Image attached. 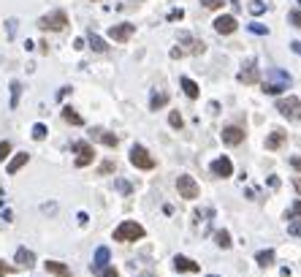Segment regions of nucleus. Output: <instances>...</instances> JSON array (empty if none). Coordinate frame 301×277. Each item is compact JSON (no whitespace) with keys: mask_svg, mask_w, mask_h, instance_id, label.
Instances as JSON below:
<instances>
[{"mask_svg":"<svg viewBox=\"0 0 301 277\" xmlns=\"http://www.w3.org/2000/svg\"><path fill=\"white\" fill-rule=\"evenodd\" d=\"M290 84H293V76H290L288 71H282V68H269L263 82H260V87H263L266 95H279V93H285Z\"/></svg>","mask_w":301,"mask_h":277,"instance_id":"f257e3e1","label":"nucleus"},{"mask_svg":"<svg viewBox=\"0 0 301 277\" xmlns=\"http://www.w3.org/2000/svg\"><path fill=\"white\" fill-rule=\"evenodd\" d=\"M144 236V226L136 220H125L114 228V242H136Z\"/></svg>","mask_w":301,"mask_h":277,"instance_id":"f03ea898","label":"nucleus"},{"mask_svg":"<svg viewBox=\"0 0 301 277\" xmlns=\"http://www.w3.org/2000/svg\"><path fill=\"white\" fill-rule=\"evenodd\" d=\"M277 112L288 120H301V98L296 95H288V98H279L277 101Z\"/></svg>","mask_w":301,"mask_h":277,"instance_id":"7ed1b4c3","label":"nucleus"},{"mask_svg":"<svg viewBox=\"0 0 301 277\" xmlns=\"http://www.w3.org/2000/svg\"><path fill=\"white\" fill-rule=\"evenodd\" d=\"M130 163L136 166V169H141V171L155 169V158L141 147V144H133V147H130Z\"/></svg>","mask_w":301,"mask_h":277,"instance_id":"20e7f679","label":"nucleus"},{"mask_svg":"<svg viewBox=\"0 0 301 277\" xmlns=\"http://www.w3.org/2000/svg\"><path fill=\"white\" fill-rule=\"evenodd\" d=\"M177 190H179V196L182 199H198L201 196V188H198V182H195L190 174H179V179H177Z\"/></svg>","mask_w":301,"mask_h":277,"instance_id":"39448f33","label":"nucleus"},{"mask_svg":"<svg viewBox=\"0 0 301 277\" xmlns=\"http://www.w3.org/2000/svg\"><path fill=\"white\" fill-rule=\"evenodd\" d=\"M38 27L41 30H65L68 27V17H65V11H52L38 19Z\"/></svg>","mask_w":301,"mask_h":277,"instance_id":"423d86ee","label":"nucleus"},{"mask_svg":"<svg viewBox=\"0 0 301 277\" xmlns=\"http://www.w3.org/2000/svg\"><path fill=\"white\" fill-rule=\"evenodd\" d=\"M244 128H239V125H228V128H223V144H228V147H236V144L244 142Z\"/></svg>","mask_w":301,"mask_h":277,"instance_id":"0eeeda50","label":"nucleus"},{"mask_svg":"<svg viewBox=\"0 0 301 277\" xmlns=\"http://www.w3.org/2000/svg\"><path fill=\"white\" fill-rule=\"evenodd\" d=\"M73 150H76V166H79V169H84V166H90V163H93V158H95V150L90 147L87 142H79Z\"/></svg>","mask_w":301,"mask_h":277,"instance_id":"6e6552de","label":"nucleus"},{"mask_svg":"<svg viewBox=\"0 0 301 277\" xmlns=\"http://www.w3.org/2000/svg\"><path fill=\"white\" fill-rule=\"evenodd\" d=\"M209 169H212V174L214 177H231V174H233V163H231V158H217V160H212V166H209Z\"/></svg>","mask_w":301,"mask_h":277,"instance_id":"1a4fd4ad","label":"nucleus"},{"mask_svg":"<svg viewBox=\"0 0 301 277\" xmlns=\"http://www.w3.org/2000/svg\"><path fill=\"white\" fill-rule=\"evenodd\" d=\"M214 30H217L220 36H231V33L236 30V19L231 17V14H225V17H217V19H214Z\"/></svg>","mask_w":301,"mask_h":277,"instance_id":"9d476101","label":"nucleus"},{"mask_svg":"<svg viewBox=\"0 0 301 277\" xmlns=\"http://www.w3.org/2000/svg\"><path fill=\"white\" fill-rule=\"evenodd\" d=\"M133 33H136V25H114L112 30H109V36L114 38V41H128L130 36H133Z\"/></svg>","mask_w":301,"mask_h":277,"instance_id":"9b49d317","label":"nucleus"},{"mask_svg":"<svg viewBox=\"0 0 301 277\" xmlns=\"http://www.w3.org/2000/svg\"><path fill=\"white\" fill-rule=\"evenodd\" d=\"M239 82H244V84H255L260 79V74H258V68H255V60H250L247 65H244V71H239Z\"/></svg>","mask_w":301,"mask_h":277,"instance_id":"f8f14e48","label":"nucleus"},{"mask_svg":"<svg viewBox=\"0 0 301 277\" xmlns=\"http://www.w3.org/2000/svg\"><path fill=\"white\" fill-rule=\"evenodd\" d=\"M285 142H288V133H285V130H274V133L266 136V150H272L274 152V150H279Z\"/></svg>","mask_w":301,"mask_h":277,"instance_id":"ddd939ff","label":"nucleus"},{"mask_svg":"<svg viewBox=\"0 0 301 277\" xmlns=\"http://www.w3.org/2000/svg\"><path fill=\"white\" fill-rule=\"evenodd\" d=\"M174 269H177V272H190V275H195V272H201V266L195 264V261L185 258V255H177V258H174Z\"/></svg>","mask_w":301,"mask_h":277,"instance_id":"4468645a","label":"nucleus"},{"mask_svg":"<svg viewBox=\"0 0 301 277\" xmlns=\"http://www.w3.org/2000/svg\"><path fill=\"white\" fill-rule=\"evenodd\" d=\"M14 258H17L19 266H27V269L30 266H36V255H33V250H27V248H19Z\"/></svg>","mask_w":301,"mask_h":277,"instance_id":"2eb2a0df","label":"nucleus"},{"mask_svg":"<svg viewBox=\"0 0 301 277\" xmlns=\"http://www.w3.org/2000/svg\"><path fill=\"white\" fill-rule=\"evenodd\" d=\"M285 218L293 223V234H299V226H301V201H296V204L290 206L288 212H285Z\"/></svg>","mask_w":301,"mask_h":277,"instance_id":"dca6fc26","label":"nucleus"},{"mask_svg":"<svg viewBox=\"0 0 301 277\" xmlns=\"http://www.w3.org/2000/svg\"><path fill=\"white\" fill-rule=\"evenodd\" d=\"M93 139H95V142H103L106 147H117V142H119L117 136L106 133V130H100V128H95V130H93Z\"/></svg>","mask_w":301,"mask_h":277,"instance_id":"f3484780","label":"nucleus"},{"mask_svg":"<svg viewBox=\"0 0 301 277\" xmlns=\"http://www.w3.org/2000/svg\"><path fill=\"white\" fill-rule=\"evenodd\" d=\"M46 272H52L57 277H71V269L65 264H60V261H46Z\"/></svg>","mask_w":301,"mask_h":277,"instance_id":"a211bd4d","label":"nucleus"},{"mask_svg":"<svg viewBox=\"0 0 301 277\" xmlns=\"http://www.w3.org/2000/svg\"><path fill=\"white\" fill-rule=\"evenodd\" d=\"M27 160H30V155H27V152H19L17 158H11V163H8V169H6V171H8V174H17V171L22 169V166L27 163Z\"/></svg>","mask_w":301,"mask_h":277,"instance_id":"6ab92c4d","label":"nucleus"},{"mask_svg":"<svg viewBox=\"0 0 301 277\" xmlns=\"http://www.w3.org/2000/svg\"><path fill=\"white\" fill-rule=\"evenodd\" d=\"M109 258H112L109 248H98V250H95V269H103V266H109Z\"/></svg>","mask_w":301,"mask_h":277,"instance_id":"aec40b11","label":"nucleus"},{"mask_svg":"<svg viewBox=\"0 0 301 277\" xmlns=\"http://www.w3.org/2000/svg\"><path fill=\"white\" fill-rule=\"evenodd\" d=\"M182 90H185V95H187V98H198V84H195L193 79L182 76Z\"/></svg>","mask_w":301,"mask_h":277,"instance_id":"412c9836","label":"nucleus"},{"mask_svg":"<svg viewBox=\"0 0 301 277\" xmlns=\"http://www.w3.org/2000/svg\"><path fill=\"white\" fill-rule=\"evenodd\" d=\"M165 103H168V95H165V93H155L152 101H149V109H152V112H158V109H163Z\"/></svg>","mask_w":301,"mask_h":277,"instance_id":"4be33fe9","label":"nucleus"},{"mask_svg":"<svg viewBox=\"0 0 301 277\" xmlns=\"http://www.w3.org/2000/svg\"><path fill=\"white\" fill-rule=\"evenodd\" d=\"M87 41H90V47H93L95 52H106V49H109V47H106V41H103L100 36H95V33H90Z\"/></svg>","mask_w":301,"mask_h":277,"instance_id":"5701e85b","label":"nucleus"},{"mask_svg":"<svg viewBox=\"0 0 301 277\" xmlns=\"http://www.w3.org/2000/svg\"><path fill=\"white\" fill-rule=\"evenodd\" d=\"M255 261H258L260 266H272L274 264V250H260V253L255 255Z\"/></svg>","mask_w":301,"mask_h":277,"instance_id":"b1692460","label":"nucleus"},{"mask_svg":"<svg viewBox=\"0 0 301 277\" xmlns=\"http://www.w3.org/2000/svg\"><path fill=\"white\" fill-rule=\"evenodd\" d=\"M214 242H217V245H220V248H223V250H228L231 245H233V242H231V234H228V231H225V228L214 234Z\"/></svg>","mask_w":301,"mask_h":277,"instance_id":"393cba45","label":"nucleus"},{"mask_svg":"<svg viewBox=\"0 0 301 277\" xmlns=\"http://www.w3.org/2000/svg\"><path fill=\"white\" fill-rule=\"evenodd\" d=\"M63 120H65V123H71V125H82V123H84V120L79 117V114L73 112L71 106H65V109H63Z\"/></svg>","mask_w":301,"mask_h":277,"instance_id":"a878e982","label":"nucleus"},{"mask_svg":"<svg viewBox=\"0 0 301 277\" xmlns=\"http://www.w3.org/2000/svg\"><path fill=\"white\" fill-rule=\"evenodd\" d=\"M263 11H266L263 0H250V14H253V17H258V14H263Z\"/></svg>","mask_w":301,"mask_h":277,"instance_id":"bb28decb","label":"nucleus"},{"mask_svg":"<svg viewBox=\"0 0 301 277\" xmlns=\"http://www.w3.org/2000/svg\"><path fill=\"white\" fill-rule=\"evenodd\" d=\"M247 27H250V33H255V36H266V33H269V27L260 25V22H250Z\"/></svg>","mask_w":301,"mask_h":277,"instance_id":"cd10ccee","label":"nucleus"},{"mask_svg":"<svg viewBox=\"0 0 301 277\" xmlns=\"http://www.w3.org/2000/svg\"><path fill=\"white\" fill-rule=\"evenodd\" d=\"M33 139H36V142H41V139H46V125H33Z\"/></svg>","mask_w":301,"mask_h":277,"instance_id":"c85d7f7f","label":"nucleus"},{"mask_svg":"<svg viewBox=\"0 0 301 277\" xmlns=\"http://www.w3.org/2000/svg\"><path fill=\"white\" fill-rule=\"evenodd\" d=\"M19 93H22V84L11 82V106H17V103H19Z\"/></svg>","mask_w":301,"mask_h":277,"instance_id":"c756f323","label":"nucleus"},{"mask_svg":"<svg viewBox=\"0 0 301 277\" xmlns=\"http://www.w3.org/2000/svg\"><path fill=\"white\" fill-rule=\"evenodd\" d=\"M168 125H171V128H182V114H179V112H171V114H168Z\"/></svg>","mask_w":301,"mask_h":277,"instance_id":"7c9ffc66","label":"nucleus"},{"mask_svg":"<svg viewBox=\"0 0 301 277\" xmlns=\"http://www.w3.org/2000/svg\"><path fill=\"white\" fill-rule=\"evenodd\" d=\"M11 155V142H0V160H6Z\"/></svg>","mask_w":301,"mask_h":277,"instance_id":"2f4dec72","label":"nucleus"},{"mask_svg":"<svg viewBox=\"0 0 301 277\" xmlns=\"http://www.w3.org/2000/svg\"><path fill=\"white\" fill-rule=\"evenodd\" d=\"M98 277H119V275L114 266H103V269H98Z\"/></svg>","mask_w":301,"mask_h":277,"instance_id":"473e14b6","label":"nucleus"},{"mask_svg":"<svg viewBox=\"0 0 301 277\" xmlns=\"http://www.w3.org/2000/svg\"><path fill=\"white\" fill-rule=\"evenodd\" d=\"M290 22H293L296 25V27H301V8H296V11H290Z\"/></svg>","mask_w":301,"mask_h":277,"instance_id":"72a5a7b5","label":"nucleus"},{"mask_svg":"<svg viewBox=\"0 0 301 277\" xmlns=\"http://www.w3.org/2000/svg\"><path fill=\"white\" fill-rule=\"evenodd\" d=\"M204 3V8H220L223 6V0H201Z\"/></svg>","mask_w":301,"mask_h":277,"instance_id":"f704fd0d","label":"nucleus"},{"mask_svg":"<svg viewBox=\"0 0 301 277\" xmlns=\"http://www.w3.org/2000/svg\"><path fill=\"white\" fill-rule=\"evenodd\" d=\"M182 17H185V11H182V8H174V11L168 14V19H171V22H174V19H182Z\"/></svg>","mask_w":301,"mask_h":277,"instance_id":"c9c22d12","label":"nucleus"},{"mask_svg":"<svg viewBox=\"0 0 301 277\" xmlns=\"http://www.w3.org/2000/svg\"><path fill=\"white\" fill-rule=\"evenodd\" d=\"M290 166H293L296 171H301V158H299V155H293V158H290Z\"/></svg>","mask_w":301,"mask_h":277,"instance_id":"e433bc0d","label":"nucleus"},{"mask_svg":"<svg viewBox=\"0 0 301 277\" xmlns=\"http://www.w3.org/2000/svg\"><path fill=\"white\" fill-rule=\"evenodd\" d=\"M112 171H114V163H103V166H100V174H112Z\"/></svg>","mask_w":301,"mask_h":277,"instance_id":"4c0bfd02","label":"nucleus"},{"mask_svg":"<svg viewBox=\"0 0 301 277\" xmlns=\"http://www.w3.org/2000/svg\"><path fill=\"white\" fill-rule=\"evenodd\" d=\"M8 272H11V266H6V264H3V261H0V277H6Z\"/></svg>","mask_w":301,"mask_h":277,"instance_id":"58836bf2","label":"nucleus"},{"mask_svg":"<svg viewBox=\"0 0 301 277\" xmlns=\"http://www.w3.org/2000/svg\"><path fill=\"white\" fill-rule=\"evenodd\" d=\"M290 49H293L296 54H301V41H293V44H290Z\"/></svg>","mask_w":301,"mask_h":277,"instance_id":"ea45409f","label":"nucleus"},{"mask_svg":"<svg viewBox=\"0 0 301 277\" xmlns=\"http://www.w3.org/2000/svg\"><path fill=\"white\" fill-rule=\"evenodd\" d=\"M293 188H296V190H299V193H301V179H293Z\"/></svg>","mask_w":301,"mask_h":277,"instance_id":"a19ab883","label":"nucleus"},{"mask_svg":"<svg viewBox=\"0 0 301 277\" xmlns=\"http://www.w3.org/2000/svg\"><path fill=\"white\" fill-rule=\"evenodd\" d=\"M141 277H155V275H141Z\"/></svg>","mask_w":301,"mask_h":277,"instance_id":"79ce46f5","label":"nucleus"},{"mask_svg":"<svg viewBox=\"0 0 301 277\" xmlns=\"http://www.w3.org/2000/svg\"><path fill=\"white\" fill-rule=\"evenodd\" d=\"M233 3H239V0H233Z\"/></svg>","mask_w":301,"mask_h":277,"instance_id":"37998d69","label":"nucleus"}]
</instances>
